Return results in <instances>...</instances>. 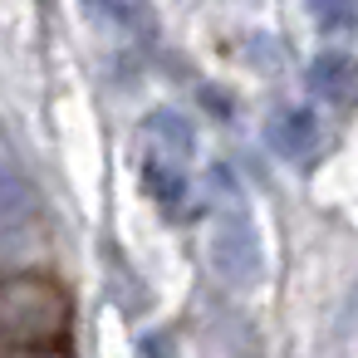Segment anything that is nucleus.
<instances>
[{
    "mask_svg": "<svg viewBox=\"0 0 358 358\" xmlns=\"http://www.w3.org/2000/svg\"><path fill=\"white\" fill-rule=\"evenodd\" d=\"M192 157H196V138L187 128L182 113H152L143 128V172H148V192L162 206H177L187 196L192 182Z\"/></svg>",
    "mask_w": 358,
    "mask_h": 358,
    "instance_id": "nucleus-2",
    "label": "nucleus"
},
{
    "mask_svg": "<svg viewBox=\"0 0 358 358\" xmlns=\"http://www.w3.org/2000/svg\"><path fill=\"white\" fill-rule=\"evenodd\" d=\"M314 113H285L275 128H270V143H275V152H285V157H309V148H314Z\"/></svg>",
    "mask_w": 358,
    "mask_h": 358,
    "instance_id": "nucleus-4",
    "label": "nucleus"
},
{
    "mask_svg": "<svg viewBox=\"0 0 358 358\" xmlns=\"http://www.w3.org/2000/svg\"><path fill=\"white\" fill-rule=\"evenodd\" d=\"M309 79H314V84H324V94H334V99H338V94L353 84V64L329 55V59H319V64L309 69Z\"/></svg>",
    "mask_w": 358,
    "mask_h": 358,
    "instance_id": "nucleus-5",
    "label": "nucleus"
},
{
    "mask_svg": "<svg viewBox=\"0 0 358 358\" xmlns=\"http://www.w3.org/2000/svg\"><path fill=\"white\" fill-rule=\"evenodd\" d=\"M0 353L64 358L74 353V294L50 270H15L0 285Z\"/></svg>",
    "mask_w": 358,
    "mask_h": 358,
    "instance_id": "nucleus-1",
    "label": "nucleus"
},
{
    "mask_svg": "<svg viewBox=\"0 0 358 358\" xmlns=\"http://www.w3.org/2000/svg\"><path fill=\"white\" fill-rule=\"evenodd\" d=\"M221 206H226L221 211L226 221L216 231V270L236 285H250L260 275V236L250 226V211H245L241 192H231V201H221Z\"/></svg>",
    "mask_w": 358,
    "mask_h": 358,
    "instance_id": "nucleus-3",
    "label": "nucleus"
},
{
    "mask_svg": "<svg viewBox=\"0 0 358 358\" xmlns=\"http://www.w3.org/2000/svg\"><path fill=\"white\" fill-rule=\"evenodd\" d=\"M319 25H353V0H314Z\"/></svg>",
    "mask_w": 358,
    "mask_h": 358,
    "instance_id": "nucleus-6",
    "label": "nucleus"
}]
</instances>
